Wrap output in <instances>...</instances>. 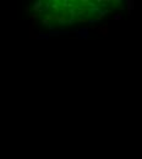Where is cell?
<instances>
[{
    "label": "cell",
    "mask_w": 142,
    "mask_h": 159,
    "mask_svg": "<svg viewBox=\"0 0 142 159\" xmlns=\"http://www.w3.org/2000/svg\"><path fill=\"white\" fill-rule=\"evenodd\" d=\"M44 18H45V20H48V21L50 22V21H54V20H55V16H54L53 14H50V12H47V14L44 15Z\"/></svg>",
    "instance_id": "52a82bcc"
},
{
    "label": "cell",
    "mask_w": 142,
    "mask_h": 159,
    "mask_svg": "<svg viewBox=\"0 0 142 159\" xmlns=\"http://www.w3.org/2000/svg\"><path fill=\"white\" fill-rule=\"evenodd\" d=\"M52 6V1L50 0H47V1H44V11H48Z\"/></svg>",
    "instance_id": "9c48e42d"
},
{
    "label": "cell",
    "mask_w": 142,
    "mask_h": 159,
    "mask_svg": "<svg viewBox=\"0 0 142 159\" xmlns=\"http://www.w3.org/2000/svg\"><path fill=\"white\" fill-rule=\"evenodd\" d=\"M70 32L69 31H59V29H55V31H52V32H49L48 35L50 37V35H53V37H55V35H63V34H69Z\"/></svg>",
    "instance_id": "277c9868"
},
{
    "label": "cell",
    "mask_w": 142,
    "mask_h": 159,
    "mask_svg": "<svg viewBox=\"0 0 142 159\" xmlns=\"http://www.w3.org/2000/svg\"><path fill=\"white\" fill-rule=\"evenodd\" d=\"M29 17H31V20H33V21H37V18L39 17L38 14H33V15H29Z\"/></svg>",
    "instance_id": "7c38bea8"
},
{
    "label": "cell",
    "mask_w": 142,
    "mask_h": 159,
    "mask_svg": "<svg viewBox=\"0 0 142 159\" xmlns=\"http://www.w3.org/2000/svg\"><path fill=\"white\" fill-rule=\"evenodd\" d=\"M76 22H77V18H72V17L68 18V25H75Z\"/></svg>",
    "instance_id": "30bf717a"
},
{
    "label": "cell",
    "mask_w": 142,
    "mask_h": 159,
    "mask_svg": "<svg viewBox=\"0 0 142 159\" xmlns=\"http://www.w3.org/2000/svg\"><path fill=\"white\" fill-rule=\"evenodd\" d=\"M60 4H61L60 6H61V9H64V10H69V9H72L76 6L74 3L69 1V0H63V1H60Z\"/></svg>",
    "instance_id": "3957f363"
},
{
    "label": "cell",
    "mask_w": 142,
    "mask_h": 159,
    "mask_svg": "<svg viewBox=\"0 0 142 159\" xmlns=\"http://www.w3.org/2000/svg\"><path fill=\"white\" fill-rule=\"evenodd\" d=\"M80 4H82L83 6L86 8V6H88V5H89V0H81Z\"/></svg>",
    "instance_id": "8fae6325"
},
{
    "label": "cell",
    "mask_w": 142,
    "mask_h": 159,
    "mask_svg": "<svg viewBox=\"0 0 142 159\" xmlns=\"http://www.w3.org/2000/svg\"><path fill=\"white\" fill-rule=\"evenodd\" d=\"M28 11H29V9H28V8L25 9V12H26V14H28Z\"/></svg>",
    "instance_id": "2e32d148"
},
{
    "label": "cell",
    "mask_w": 142,
    "mask_h": 159,
    "mask_svg": "<svg viewBox=\"0 0 142 159\" xmlns=\"http://www.w3.org/2000/svg\"><path fill=\"white\" fill-rule=\"evenodd\" d=\"M97 31H98L99 33H102V34L104 35V37H105V35H108V28H106V25H104L103 27L97 28Z\"/></svg>",
    "instance_id": "8992f818"
},
{
    "label": "cell",
    "mask_w": 142,
    "mask_h": 159,
    "mask_svg": "<svg viewBox=\"0 0 142 159\" xmlns=\"http://www.w3.org/2000/svg\"><path fill=\"white\" fill-rule=\"evenodd\" d=\"M48 28H49V32H52V31H55V26H54V25H52V23H50L49 26H48Z\"/></svg>",
    "instance_id": "5bb4252c"
},
{
    "label": "cell",
    "mask_w": 142,
    "mask_h": 159,
    "mask_svg": "<svg viewBox=\"0 0 142 159\" xmlns=\"http://www.w3.org/2000/svg\"><path fill=\"white\" fill-rule=\"evenodd\" d=\"M48 38H49L48 34H45L43 32H39V35H37V38L36 39H48Z\"/></svg>",
    "instance_id": "ba28073f"
},
{
    "label": "cell",
    "mask_w": 142,
    "mask_h": 159,
    "mask_svg": "<svg viewBox=\"0 0 142 159\" xmlns=\"http://www.w3.org/2000/svg\"><path fill=\"white\" fill-rule=\"evenodd\" d=\"M77 9H79V6H77V5H76L75 8L66 10V11H68V15H69L70 17H72V18H76V17H77Z\"/></svg>",
    "instance_id": "5b68a950"
},
{
    "label": "cell",
    "mask_w": 142,
    "mask_h": 159,
    "mask_svg": "<svg viewBox=\"0 0 142 159\" xmlns=\"http://www.w3.org/2000/svg\"><path fill=\"white\" fill-rule=\"evenodd\" d=\"M42 23L44 25V26H49V25H50V22L48 21V20H45V18H43V20H42Z\"/></svg>",
    "instance_id": "4fadbf2b"
},
{
    "label": "cell",
    "mask_w": 142,
    "mask_h": 159,
    "mask_svg": "<svg viewBox=\"0 0 142 159\" xmlns=\"http://www.w3.org/2000/svg\"><path fill=\"white\" fill-rule=\"evenodd\" d=\"M54 21H57L60 26H65V25H68V17L60 14V15H57V16H55Z\"/></svg>",
    "instance_id": "6da1fadb"
},
{
    "label": "cell",
    "mask_w": 142,
    "mask_h": 159,
    "mask_svg": "<svg viewBox=\"0 0 142 159\" xmlns=\"http://www.w3.org/2000/svg\"><path fill=\"white\" fill-rule=\"evenodd\" d=\"M32 9H33V11H36V14H37L39 10L44 9V0H37V1L33 4Z\"/></svg>",
    "instance_id": "7a4b0ae2"
},
{
    "label": "cell",
    "mask_w": 142,
    "mask_h": 159,
    "mask_svg": "<svg viewBox=\"0 0 142 159\" xmlns=\"http://www.w3.org/2000/svg\"><path fill=\"white\" fill-rule=\"evenodd\" d=\"M121 18V15L120 14H118V15H115L114 16V20H120Z\"/></svg>",
    "instance_id": "9a60e30c"
}]
</instances>
